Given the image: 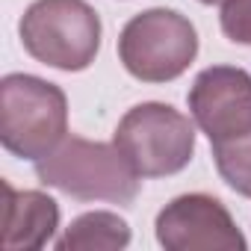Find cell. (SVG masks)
Segmentation results:
<instances>
[{
  "label": "cell",
  "mask_w": 251,
  "mask_h": 251,
  "mask_svg": "<svg viewBox=\"0 0 251 251\" xmlns=\"http://www.w3.org/2000/svg\"><path fill=\"white\" fill-rule=\"evenodd\" d=\"M36 177L77 201L130 204L139 195V175L115 142H89L83 136H65L48 157L36 160Z\"/></svg>",
  "instance_id": "obj_1"
},
{
  "label": "cell",
  "mask_w": 251,
  "mask_h": 251,
  "mask_svg": "<svg viewBox=\"0 0 251 251\" xmlns=\"http://www.w3.org/2000/svg\"><path fill=\"white\" fill-rule=\"evenodd\" d=\"M68 136V98L33 74L0 80V142L18 160H42Z\"/></svg>",
  "instance_id": "obj_2"
},
{
  "label": "cell",
  "mask_w": 251,
  "mask_h": 251,
  "mask_svg": "<svg viewBox=\"0 0 251 251\" xmlns=\"http://www.w3.org/2000/svg\"><path fill=\"white\" fill-rule=\"evenodd\" d=\"M18 36L24 50L59 71H86L100 50V18L86 0H36Z\"/></svg>",
  "instance_id": "obj_3"
},
{
  "label": "cell",
  "mask_w": 251,
  "mask_h": 251,
  "mask_svg": "<svg viewBox=\"0 0 251 251\" xmlns=\"http://www.w3.org/2000/svg\"><path fill=\"white\" fill-rule=\"evenodd\" d=\"M112 142L139 177H169L195 154V121L169 103L145 100L124 112Z\"/></svg>",
  "instance_id": "obj_4"
},
{
  "label": "cell",
  "mask_w": 251,
  "mask_h": 251,
  "mask_svg": "<svg viewBox=\"0 0 251 251\" xmlns=\"http://www.w3.org/2000/svg\"><path fill=\"white\" fill-rule=\"evenodd\" d=\"M198 56L192 21L175 9L154 6L133 15L118 36V59L142 83H172Z\"/></svg>",
  "instance_id": "obj_5"
},
{
  "label": "cell",
  "mask_w": 251,
  "mask_h": 251,
  "mask_svg": "<svg viewBox=\"0 0 251 251\" xmlns=\"http://www.w3.org/2000/svg\"><path fill=\"white\" fill-rule=\"evenodd\" d=\"M157 242L166 251H245L248 239L236 227L230 210L204 192L177 195L154 222Z\"/></svg>",
  "instance_id": "obj_6"
},
{
  "label": "cell",
  "mask_w": 251,
  "mask_h": 251,
  "mask_svg": "<svg viewBox=\"0 0 251 251\" xmlns=\"http://www.w3.org/2000/svg\"><path fill=\"white\" fill-rule=\"evenodd\" d=\"M189 115L210 145H225L251 133V74L236 65L204 68L189 95Z\"/></svg>",
  "instance_id": "obj_7"
},
{
  "label": "cell",
  "mask_w": 251,
  "mask_h": 251,
  "mask_svg": "<svg viewBox=\"0 0 251 251\" xmlns=\"http://www.w3.org/2000/svg\"><path fill=\"white\" fill-rule=\"evenodd\" d=\"M6 219H3V248L6 251H39L53 242L59 230V207L50 195L39 189H15L3 183Z\"/></svg>",
  "instance_id": "obj_8"
},
{
  "label": "cell",
  "mask_w": 251,
  "mask_h": 251,
  "mask_svg": "<svg viewBox=\"0 0 251 251\" xmlns=\"http://www.w3.org/2000/svg\"><path fill=\"white\" fill-rule=\"evenodd\" d=\"M53 245L59 251H118L130 245V225L109 210L83 213Z\"/></svg>",
  "instance_id": "obj_9"
},
{
  "label": "cell",
  "mask_w": 251,
  "mask_h": 251,
  "mask_svg": "<svg viewBox=\"0 0 251 251\" xmlns=\"http://www.w3.org/2000/svg\"><path fill=\"white\" fill-rule=\"evenodd\" d=\"M213 160L222 180L233 192L251 198V133L225 145H213Z\"/></svg>",
  "instance_id": "obj_10"
},
{
  "label": "cell",
  "mask_w": 251,
  "mask_h": 251,
  "mask_svg": "<svg viewBox=\"0 0 251 251\" xmlns=\"http://www.w3.org/2000/svg\"><path fill=\"white\" fill-rule=\"evenodd\" d=\"M222 33L236 45H251V0H222Z\"/></svg>",
  "instance_id": "obj_11"
},
{
  "label": "cell",
  "mask_w": 251,
  "mask_h": 251,
  "mask_svg": "<svg viewBox=\"0 0 251 251\" xmlns=\"http://www.w3.org/2000/svg\"><path fill=\"white\" fill-rule=\"evenodd\" d=\"M198 3H207V6H213V3H222V0H198Z\"/></svg>",
  "instance_id": "obj_12"
}]
</instances>
